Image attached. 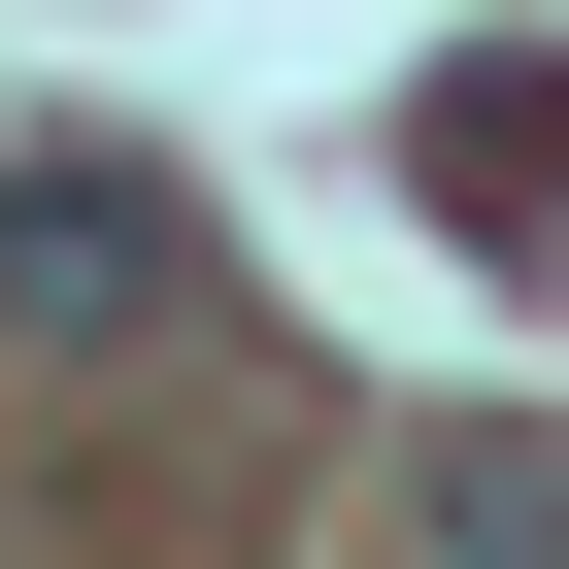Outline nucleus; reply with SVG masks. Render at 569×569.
<instances>
[{"instance_id":"obj_1","label":"nucleus","mask_w":569,"mask_h":569,"mask_svg":"<svg viewBox=\"0 0 569 569\" xmlns=\"http://www.w3.org/2000/svg\"><path fill=\"white\" fill-rule=\"evenodd\" d=\"M402 201H436L469 268H569V34H469V68H402Z\"/></svg>"},{"instance_id":"obj_2","label":"nucleus","mask_w":569,"mask_h":569,"mask_svg":"<svg viewBox=\"0 0 569 569\" xmlns=\"http://www.w3.org/2000/svg\"><path fill=\"white\" fill-rule=\"evenodd\" d=\"M0 336H34V369L168 336V201H134V168H0Z\"/></svg>"},{"instance_id":"obj_3","label":"nucleus","mask_w":569,"mask_h":569,"mask_svg":"<svg viewBox=\"0 0 569 569\" xmlns=\"http://www.w3.org/2000/svg\"><path fill=\"white\" fill-rule=\"evenodd\" d=\"M402 502H436V569H569V436H436Z\"/></svg>"}]
</instances>
